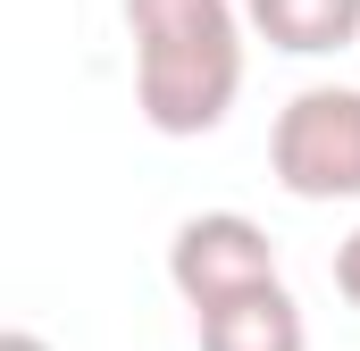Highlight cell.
Listing matches in <instances>:
<instances>
[{
    "label": "cell",
    "mask_w": 360,
    "mask_h": 351,
    "mask_svg": "<svg viewBox=\"0 0 360 351\" xmlns=\"http://www.w3.org/2000/svg\"><path fill=\"white\" fill-rule=\"evenodd\" d=\"M134 109L151 134L201 143L243 100V8L235 0H126Z\"/></svg>",
    "instance_id": "6da1fadb"
},
{
    "label": "cell",
    "mask_w": 360,
    "mask_h": 351,
    "mask_svg": "<svg viewBox=\"0 0 360 351\" xmlns=\"http://www.w3.org/2000/svg\"><path fill=\"white\" fill-rule=\"evenodd\" d=\"M269 176L293 201H360V84H302L269 126Z\"/></svg>",
    "instance_id": "7a4b0ae2"
},
{
    "label": "cell",
    "mask_w": 360,
    "mask_h": 351,
    "mask_svg": "<svg viewBox=\"0 0 360 351\" xmlns=\"http://www.w3.org/2000/svg\"><path fill=\"white\" fill-rule=\"evenodd\" d=\"M168 284H176V301L193 318H210V310H226V301H243L260 284H285V276H276V243H269L260 218H243V209H193L168 234Z\"/></svg>",
    "instance_id": "3957f363"
},
{
    "label": "cell",
    "mask_w": 360,
    "mask_h": 351,
    "mask_svg": "<svg viewBox=\"0 0 360 351\" xmlns=\"http://www.w3.org/2000/svg\"><path fill=\"white\" fill-rule=\"evenodd\" d=\"M243 34H260L285 59H335L360 42V0H235Z\"/></svg>",
    "instance_id": "277c9868"
},
{
    "label": "cell",
    "mask_w": 360,
    "mask_h": 351,
    "mask_svg": "<svg viewBox=\"0 0 360 351\" xmlns=\"http://www.w3.org/2000/svg\"><path fill=\"white\" fill-rule=\"evenodd\" d=\"M193 335H201V351H310L302 301H293L285 284H260V293H243V301L193 318Z\"/></svg>",
    "instance_id": "5b68a950"
},
{
    "label": "cell",
    "mask_w": 360,
    "mask_h": 351,
    "mask_svg": "<svg viewBox=\"0 0 360 351\" xmlns=\"http://www.w3.org/2000/svg\"><path fill=\"white\" fill-rule=\"evenodd\" d=\"M335 293H344V301L360 310V226L344 234V243H335Z\"/></svg>",
    "instance_id": "8992f818"
},
{
    "label": "cell",
    "mask_w": 360,
    "mask_h": 351,
    "mask_svg": "<svg viewBox=\"0 0 360 351\" xmlns=\"http://www.w3.org/2000/svg\"><path fill=\"white\" fill-rule=\"evenodd\" d=\"M0 351H51V343H42L34 326H0Z\"/></svg>",
    "instance_id": "52a82bcc"
}]
</instances>
